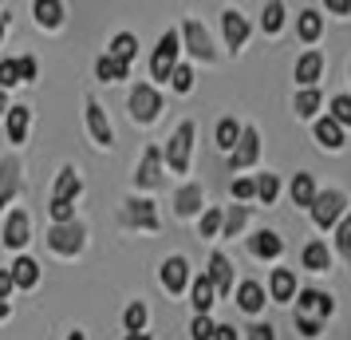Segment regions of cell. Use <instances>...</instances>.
I'll return each mask as SVG.
<instances>
[{
    "label": "cell",
    "mask_w": 351,
    "mask_h": 340,
    "mask_svg": "<svg viewBox=\"0 0 351 340\" xmlns=\"http://www.w3.org/2000/svg\"><path fill=\"white\" fill-rule=\"evenodd\" d=\"M174 67H178V32H166L158 40L154 56H150V76H154V80H170Z\"/></svg>",
    "instance_id": "6da1fadb"
},
{
    "label": "cell",
    "mask_w": 351,
    "mask_h": 340,
    "mask_svg": "<svg viewBox=\"0 0 351 340\" xmlns=\"http://www.w3.org/2000/svg\"><path fill=\"white\" fill-rule=\"evenodd\" d=\"M343 206H348V202H343L339 190H324V194H316V202H312L308 210H312V218H316L319 229H332L335 222L343 218Z\"/></svg>",
    "instance_id": "7a4b0ae2"
},
{
    "label": "cell",
    "mask_w": 351,
    "mask_h": 340,
    "mask_svg": "<svg viewBox=\"0 0 351 340\" xmlns=\"http://www.w3.org/2000/svg\"><path fill=\"white\" fill-rule=\"evenodd\" d=\"M130 115H134L138 123H154L162 115V95L150 83H138V87L130 91Z\"/></svg>",
    "instance_id": "3957f363"
},
{
    "label": "cell",
    "mask_w": 351,
    "mask_h": 340,
    "mask_svg": "<svg viewBox=\"0 0 351 340\" xmlns=\"http://www.w3.org/2000/svg\"><path fill=\"white\" fill-rule=\"evenodd\" d=\"M190 146H193V123H182L174 131V139H170V146H166V155H162V159L170 162V170L182 174L190 166Z\"/></svg>",
    "instance_id": "277c9868"
},
{
    "label": "cell",
    "mask_w": 351,
    "mask_h": 340,
    "mask_svg": "<svg viewBox=\"0 0 351 340\" xmlns=\"http://www.w3.org/2000/svg\"><path fill=\"white\" fill-rule=\"evenodd\" d=\"M119 218H123L127 229H158V210H154V202H146V198H130Z\"/></svg>",
    "instance_id": "5b68a950"
},
{
    "label": "cell",
    "mask_w": 351,
    "mask_h": 340,
    "mask_svg": "<svg viewBox=\"0 0 351 340\" xmlns=\"http://www.w3.org/2000/svg\"><path fill=\"white\" fill-rule=\"evenodd\" d=\"M83 226L80 222H64V226H56L51 229V238H48V245L56 249V253H64V258H71V253H80L83 249Z\"/></svg>",
    "instance_id": "8992f818"
},
{
    "label": "cell",
    "mask_w": 351,
    "mask_h": 340,
    "mask_svg": "<svg viewBox=\"0 0 351 340\" xmlns=\"http://www.w3.org/2000/svg\"><path fill=\"white\" fill-rule=\"evenodd\" d=\"M256 155H261V135H256V127H241V139H237V146H233V155H229L233 170L253 166Z\"/></svg>",
    "instance_id": "52a82bcc"
},
{
    "label": "cell",
    "mask_w": 351,
    "mask_h": 340,
    "mask_svg": "<svg viewBox=\"0 0 351 340\" xmlns=\"http://www.w3.org/2000/svg\"><path fill=\"white\" fill-rule=\"evenodd\" d=\"M28 234H32L28 214H24V210H12V214H8V222H4V245H8V249H24Z\"/></svg>",
    "instance_id": "ba28073f"
},
{
    "label": "cell",
    "mask_w": 351,
    "mask_h": 340,
    "mask_svg": "<svg viewBox=\"0 0 351 340\" xmlns=\"http://www.w3.org/2000/svg\"><path fill=\"white\" fill-rule=\"evenodd\" d=\"M162 179V150L158 146H146L143 162H138V174H134V182L143 186V190H150V186H158Z\"/></svg>",
    "instance_id": "9c48e42d"
},
{
    "label": "cell",
    "mask_w": 351,
    "mask_h": 340,
    "mask_svg": "<svg viewBox=\"0 0 351 340\" xmlns=\"http://www.w3.org/2000/svg\"><path fill=\"white\" fill-rule=\"evenodd\" d=\"M206 281L213 285V293H233V265H229V258H221V253H213L209 258V273H206Z\"/></svg>",
    "instance_id": "30bf717a"
},
{
    "label": "cell",
    "mask_w": 351,
    "mask_h": 340,
    "mask_svg": "<svg viewBox=\"0 0 351 340\" xmlns=\"http://www.w3.org/2000/svg\"><path fill=\"white\" fill-rule=\"evenodd\" d=\"M296 308H300V317H308V313H319V317H332V313H335V301L328 297V293L300 289V297H296Z\"/></svg>",
    "instance_id": "8fae6325"
},
{
    "label": "cell",
    "mask_w": 351,
    "mask_h": 340,
    "mask_svg": "<svg viewBox=\"0 0 351 340\" xmlns=\"http://www.w3.org/2000/svg\"><path fill=\"white\" fill-rule=\"evenodd\" d=\"M182 36H186V44H190V52L197 56V60H213V44H209L206 28H202L197 20H186V28H182Z\"/></svg>",
    "instance_id": "7c38bea8"
},
{
    "label": "cell",
    "mask_w": 351,
    "mask_h": 340,
    "mask_svg": "<svg viewBox=\"0 0 351 340\" xmlns=\"http://www.w3.org/2000/svg\"><path fill=\"white\" fill-rule=\"evenodd\" d=\"M186 281H190V265H186V258H170L166 265H162V285L170 293H182L186 289Z\"/></svg>",
    "instance_id": "4fadbf2b"
},
{
    "label": "cell",
    "mask_w": 351,
    "mask_h": 340,
    "mask_svg": "<svg viewBox=\"0 0 351 340\" xmlns=\"http://www.w3.org/2000/svg\"><path fill=\"white\" fill-rule=\"evenodd\" d=\"M87 131L95 135V143H103V146H111V123H107V115H103V107H99L95 99H87Z\"/></svg>",
    "instance_id": "5bb4252c"
},
{
    "label": "cell",
    "mask_w": 351,
    "mask_h": 340,
    "mask_svg": "<svg viewBox=\"0 0 351 340\" xmlns=\"http://www.w3.org/2000/svg\"><path fill=\"white\" fill-rule=\"evenodd\" d=\"M20 190V166L16 159H4L0 162V206H8Z\"/></svg>",
    "instance_id": "9a60e30c"
},
{
    "label": "cell",
    "mask_w": 351,
    "mask_h": 340,
    "mask_svg": "<svg viewBox=\"0 0 351 340\" xmlns=\"http://www.w3.org/2000/svg\"><path fill=\"white\" fill-rule=\"evenodd\" d=\"M221 28H225L229 48H241V44H245V36H249V20L241 16V12H225V16H221Z\"/></svg>",
    "instance_id": "2e32d148"
},
{
    "label": "cell",
    "mask_w": 351,
    "mask_h": 340,
    "mask_svg": "<svg viewBox=\"0 0 351 340\" xmlns=\"http://www.w3.org/2000/svg\"><path fill=\"white\" fill-rule=\"evenodd\" d=\"M319 71H324V56H319V52H304L300 64H296V80H300L304 87H312V83L319 80Z\"/></svg>",
    "instance_id": "e0dca14e"
},
{
    "label": "cell",
    "mask_w": 351,
    "mask_h": 340,
    "mask_svg": "<svg viewBox=\"0 0 351 340\" xmlns=\"http://www.w3.org/2000/svg\"><path fill=\"white\" fill-rule=\"evenodd\" d=\"M8 273H12V285H16V289H32L36 281H40V265H36L32 258H16V265H12Z\"/></svg>",
    "instance_id": "ac0fdd59"
},
{
    "label": "cell",
    "mask_w": 351,
    "mask_h": 340,
    "mask_svg": "<svg viewBox=\"0 0 351 340\" xmlns=\"http://www.w3.org/2000/svg\"><path fill=\"white\" fill-rule=\"evenodd\" d=\"M280 249H285V242H280L272 229H261V234L253 238V253H256V258L272 261V258H280Z\"/></svg>",
    "instance_id": "d6986e66"
},
{
    "label": "cell",
    "mask_w": 351,
    "mask_h": 340,
    "mask_svg": "<svg viewBox=\"0 0 351 340\" xmlns=\"http://www.w3.org/2000/svg\"><path fill=\"white\" fill-rule=\"evenodd\" d=\"M237 305L245 308V313H261V308H265V289H261L256 281H245L237 289Z\"/></svg>",
    "instance_id": "ffe728a7"
},
{
    "label": "cell",
    "mask_w": 351,
    "mask_h": 340,
    "mask_svg": "<svg viewBox=\"0 0 351 340\" xmlns=\"http://www.w3.org/2000/svg\"><path fill=\"white\" fill-rule=\"evenodd\" d=\"M174 210L182 214V218H190V214L202 210V186H182L174 198Z\"/></svg>",
    "instance_id": "44dd1931"
},
{
    "label": "cell",
    "mask_w": 351,
    "mask_h": 340,
    "mask_svg": "<svg viewBox=\"0 0 351 340\" xmlns=\"http://www.w3.org/2000/svg\"><path fill=\"white\" fill-rule=\"evenodd\" d=\"M304 265H308V269H316V273L332 269V253H328V245H324V242L304 245Z\"/></svg>",
    "instance_id": "7402d4cb"
},
{
    "label": "cell",
    "mask_w": 351,
    "mask_h": 340,
    "mask_svg": "<svg viewBox=\"0 0 351 340\" xmlns=\"http://www.w3.org/2000/svg\"><path fill=\"white\" fill-rule=\"evenodd\" d=\"M316 139L328 150H335V146H343V127L335 123V119H316Z\"/></svg>",
    "instance_id": "603a6c76"
},
{
    "label": "cell",
    "mask_w": 351,
    "mask_h": 340,
    "mask_svg": "<svg viewBox=\"0 0 351 340\" xmlns=\"http://www.w3.org/2000/svg\"><path fill=\"white\" fill-rule=\"evenodd\" d=\"M28 119H32L28 107H8V139H12V143H24V135H28Z\"/></svg>",
    "instance_id": "cb8c5ba5"
},
{
    "label": "cell",
    "mask_w": 351,
    "mask_h": 340,
    "mask_svg": "<svg viewBox=\"0 0 351 340\" xmlns=\"http://www.w3.org/2000/svg\"><path fill=\"white\" fill-rule=\"evenodd\" d=\"M95 71H99V80H103V83H114V80H127L130 64H123V60H114V56H103V60L95 64Z\"/></svg>",
    "instance_id": "d4e9b609"
},
{
    "label": "cell",
    "mask_w": 351,
    "mask_h": 340,
    "mask_svg": "<svg viewBox=\"0 0 351 340\" xmlns=\"http://www.w3.org/2000/svg\"><path fill=\"white\" fill-rule=\"evenodd\" d=\"M292 202L296 206H312L316 202V182H312V174H296L292 179Z\"/></svg>",
    "instance_id": "484cf974"
},
{
    "label": "cell",
    "mask_w": 351,
    "mask_h": 340,
    "mask_svg": "<svg viewBox=\"0 0 351 340\" xmlns=\"http://www.w3.org/2000/svg\"><path fill=\"white\" fill-rule=\"evenodd\" d=\"M36 20L44 24V28H56L60 20H64V4H56V0H36Z\"/></svg>",
    "instance_id": "4316f807"
},
{
    "label": "cell",
    "mask_w": 351,
    "mask_h": 340,
    "mask_svg": "<svg viewBox=\"0 0 351 340\" xmlns=\"http://www.w3.org/2000/svg\"><path fill=\"white\" fill-rule=\"evenodd\" d=\"M292 293H296L292 269H276V273H272V297H276V301H292Z\"/></svg>",
    "instance_id": "83f0119b"
},
{
    "label": "cell",
    "mask_w": 351,
    "mask_h": 340,
    "mask_svg": "<svg viewBox=\"0 0 351 340\" xmlns=\"http://www.w3.org/2000/svg\"><path fill=\"white\" fill-rule=\"evenodd\" d=\"M245 222H249V206H229V214L221 218L225 238H237L241 229H245Z\"/></svg>",
    "instance_id": "f1b7e54d"
},
{
    "label": "cell",
    "mask_w": 351,
    "mask_h": 340,
    "mask_svg": "<svg viewBox=\"0 0 351 340\" xmlns=\"http://www.w3.org/2000/svg\"><path fill=\"white\" fill-rule=\"evenodd\" d=\"M134 52H138V40H134L130 32H119V36L111 40V56H114V60L130 64V60H134Z\"/></svg>",
    "instance_id": "f546056e"
},
{
    "label": "cell",
    "mask_w": 351,
    "mask_h": 340,
    "mask_svg": "<svg viewBox=\"0 0 351 340\" xmlns=\"http://www.w3.org/2000/svg\"><path fill=\"white\" fill-rule=\"evenodd\" d=\"M213 297H217V293H213V285H209L206 277H197V281H193V308H197V317H206V313H209Z\"/></svg>",
    "instance_id": "4dcf8cb0"
},
{
    "label": "cell",
    "mask_w": 351,
    "mask_h": 340,
    "mask_svg": "<svg viewBox=\"0 0 351 340\" xmlns=\"http://www.w3.org/2000/svg\"><path fill=\"white\" fill-rule=\"evenodd\" d=\"M75 194H80V179H75V170H64V174L56 179V198H60V202H71Z\"/></svg>",
    "instance_id": "1f68e13d"
},
{
    "label": "cell",
    "mask_w": 351,
    "mask_h": 340,
    "mask_svg": "<svg viewBox=\"0 0 351 340\" xmlns=\"http://www.w3.org/2000/svg\"><path fill=\"white\" fill-rule=\"evenodd\" d=\"M316 111H319V91H316V87H304L300 95H296V115L312 119Z\"/></svg>",
    "instance_id": "d6a6232c"
},
{
    "label": "cell",
    "mask_w": 351,
    "mask_h": 340,
    "mask_svg": "<svg viewBox=\"0 0 351 340\" xmlns=\"http://www.w3.org/2000/svg\"><path fill=\"white\" fill-rule=\"evenodd\" d=\"M237 139H241V127L233 119H221V123H217V146H221V150H233Z\"/></svg>",
    "instance_id": "836d02e7"
},
{
    "label": "cell",
    "mask_w": 351,
    "mask_h": 340,
    "mask_svg": "<svg viewBox=\"0 0 351 340\" xmlns=\"http://www.w3.org/2000/svg\"><path fill=\"white\" fill-rule=\"evenodd\" d=\"M319 28H324V20H319V12H312V8H304V12H300V40H308V44H312V40L319 36Z\"/></svg>",
    "instance_id": "e575fe53"
},
{
    "label": "cell",
    "mask_w": 351,
    "mask_h": 340,
    "mask_svg": "<svg viewBox=\"0 0 351 340\" xmlns=\"http://www.w3.org/2000/svg\"><path fill=\"white\" fill-rule=\"evenodd\" d=\"M276 194H280L276 174H261V179H256V198H261V202H276Z\"/></svg>",
    "instance_id": "d590c367"
},
{
    "label": "cell",
    "mask_w": 351,
    "mask_h": 340,
    "mask_svg": "<svg viewBox=\"0 0 351 340\" xmlns=\"http://www.w3.org/2000/svg\"><path fill=\"white\" fill-rule=\"evenodd\" d=\"M261 24H265V32H276V28L285 24V4H265V16H261Z\"/></svg>",
    "instance_id": "8d00e7d4"
},
{
    "label": "cell",
    "mask_w": 351,
    "mask_h": 340,
    "mask_svg": "<svg viewBox=\"0 0 351 340\" xmlns=\"http://www.w3.org/2000/svg\"><path fill=\"white\" fill-rule=\"evenodd\" d=\"M123 324H127V332H143V324H146V305H130L127 313H123Z\"/></svg>",
    "instance_id": "74e56055"
},
{
    "label": "cell",
    "mask_w": 351,
    "mask_h": 340,
    "mask_svg": "<svg viewBox=\"0 0 351 340\" xmlns=\"http://www.w3.org/2000/svg\"><path fill=\"white\" fill-rule=\"evenodd\" d=\"M328 119H335L339 127H343V123H351V95H335L332 99V115H328Z\"/></svg>",
    "instance_id": "f35d334b"
},
{
    "label": "cell",
    "mask_w": 351,
    "mask_h": 340,
    "mask_svg": "<svg viewBox=\"0 0 351 340\" xmlns=\"http://www.w3.org/2000/svg\"><path fill=\"white\" fill-rule=\"evenodd\" d=\"M12 83H20V71H16V60H0V91H8Z\"/></svg>",
    "instance_id": "ab89813d"
},
{
    "label": "cell",
    "mask_w": 351,
    "mask_h": 340,
    "mask_svg": "<svg viewBox=\"0 0 351 340\" xmlns=\"http://www.w3.org/2000/svg\"><path fill=\"white\" fill-rule=\"evenodd\" d=\"M335 245H339V253L351 261V214L339 222V234H335Z\"/></svg>",
    "instance_id": "60d3db41"
},
{
    "label": "cell",
    "mask_w": 351,
    "mask_h": 340,
    "mask_svg": "<svg viewBox=\"0 0 351 340\" xmlns=\"http://www.w3.org/2000/svg\"><path fill=\"white\" fill-rule=\"evenodd\" d=\"M213 328H217V324L209 321V317H197V321L190 324V337L193 340H213Z\"/></svg>",
    "instance_id": "b9f144b4"
},
{
    "label": "cell",
    "mask_w": 351,
    "mask_h": 340,
    "mask_svg": "<svg viewBox=\"0 0 351 340\" xmlns=\"http://www.w3.org/2000/svg\"><path fill=\"white\" fill-rule=\"evenodd\" d=\"M71 214H75V206H71V202H60V198H51V218H56V226L71 222Z\"/></svg>",
    "instance_id": "7bdbcfd3"
},
{
    "label": "cell",
    "mask_w": 351,
    "mask_h": 340,
    "mask_svg": "<svg viewBox=\"0 0 351 340\" xmlns=\"http://www.w3.org/2000/svg\"><path fill=\"white\" fill-rule=\"evenodd\" d=\"M170 83H174V91H190V87H193V71H190V67H174Z\"/></svg>",
    "instance_id": "ee69618b"
},
{
    "label": "cell",
    "mask_w": 351,
    "mask_h": 340,
    "mask_svg": "<svg viewBox=\"0 0 351 340\" xmlns=\"http://www.w3.org/2000/svg\"><path fill=\"white\" fill-rule=\"evenodd\" d=\"M221 229V210H206V218H202V238H213Z\"/></svg>",
    "instance_id": "f6af8a7d"
},
{
    "label": "cell",
    "mask_w": 351,
    "mask_h": 340,
    "mask_svg": "<svg viewBox=\"0 0 351 340\" xmlns=\"http://www.w3.org/2000/svg\"><path fill=\"white\" fill-rule=\"evenodd\" d=\"M256 194V182L253 179H237L233 182V198H237V202H245V198H253Z\"/></svg>",
    "instance_id": "bcb514c9"
},
{
    "label": "cell",
    "mask_w": 351,
    "mask_h": 340,
    "mask_svg": "<svg viewBox=\"0 0 351 340\" xmlns=\"http://www.w3.org/2000/svg\"><path fill=\"white\" fill-rule=\"evenodd\" d=\"M16 71H20V83H24V80H36V71H40V67H36L32 56H20V60H16Z\"/></svg>",
    "instance_id": "7dc6e473"
},
{
    "label": "cell",
    "mask_w": 351,
    "mask_h": 340,
    "mask_svg": "<svg viewBox=\"0 0 351 340\" xmlns=\"http://www.w3.org/2000/svg\"><path fill=\"white\" fill-rule=\"evenodd\" d=\"M296 328H300V337H319V321H312V317H300V313H296Z\"/></svg>",
    "instance_id": "c3c4849f"
},
{
    "label": "cell",
    "mask_w": 351,
    "mask_h": 340,
    "mask_svg": "<svg viewBox=\"0 0 351 340\" xmlns=\"http://www.w3.org/2000/svg\"><path fill=\"white\" fill-rule=\"evenodd\" d=\"M12 289H16V285H12V273H8V269H0V301H4Z\"/></svg>",
    "instance_id": "681fc988"
},
{
    "label": "cell",
    "mask_w": 351,
    "mask_h": 340,
    "mask_svg": "<svg viewBox=\"0 0 351 340\" xmlns=\"http://www.w3.org/2000/svg\"><path fill=\"white\" fill-rule=\"evenodd\" d=\"M213 340H237V328H229V324H217V328H213Z\"/></svg>",
    "instance_id": "f907efd6"
},
{
    "label": "cell",
    "mask_w": 351,
    "mask_h": 340,
    "mask_svg": "<svg viewBox=\"0 0 351 340\" xmlns=\"http://www.w3.org/2000/svg\"><path fill=\"white\" fill-rule=\"evenodd\" d=\"M249 340H276V337H272V328H269V324H256L253 332H249Z\"/></svg>",
    "instance_id": "816d5d0a"
},
{
    "label": "cell",
    "mask_w": 351,
    "mask_h": 340,
    "mask_svg": "<svg viewBox=\"0 0 351 340\" xmlns=\"http://www.w3.org/2000/svg\"><path fill=\"white\" fill-rule=\"evenodd\" d=\"M328 8H332V12H351V4H348V0H332Z\"/></svg>",
    "instance_id": "f5cc1de1"
},
{
    "label": "cell",
    "mask_w": 351,
    "mask_h": 340,
    "mask_svg": "<svg viewBox=\"0 0 351 340\" xmlns=\"http://www.w3.org/2000/svg\"><path fill=\"white\" fill-rule=\"evenodd\" d=\"M0 115H8V99H4V91H0Z\"/></svg>",
    "instance_id": "db71d44e"
},
{
    "label": "cell",
    "mask_w": 351,
    "mask_h": 340,
    "mask_svg": "<svg viewBox=\"0 0 351 340\" xmlns=\"http://www.w3.org/2000/svg\"><path fill=\"white\" fill-rule=\"evenodd\" d=\"M127 340H150L146 332H127Z\"/></svg>",
    "instance_id": "11a10c76"
},
{
    "label": "cell",
    "mask_w": 351,
    "mask_h": 340,
    "mask_svg": "<svg viewBox=\"0 0 351 340\" xmlns=\"http://www.w3.org/2000/svg\"><path fill=\"white\" fill-rule=\"evenodd\" d=\"M4 32H8V20L0 16V40H4Z\"/></svg>",
    "instance_id": "9f6ffc18"
},
{
    "label": "cell",
    "mask_w": 351,
    "mask_h": 340,
    "mask_svg": "<svg viewBox=\"0 0 351 340\" xmlns=\"http://www.w3.org/2000/svg\"><path fill=\"white\" fill-rule=\"evenodd\" d=\"M4 317H8V305H4V301H0V321H4Z\"/></svg>",
    "instance_id": "6f0895ef"
},
{
    "label": "cell",
    "mask_w": 351,
    "mask_h": 340,
    "mask_svg": "<svg viewBox=\"0 0 351 340\" xmlns=\"http://www.w3.org/2000/svg\"><path fill=\"white\" fill-rule=\"evenodd\" d=\"M67 340H83V332H71V337H67Z\"/></svg>",
    "instance_id": "680465c9"
}]
</instances>
